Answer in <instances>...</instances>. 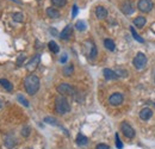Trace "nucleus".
Instances as JSON below:
<instances>
[{
    "mask_svg": "<svg viewBox=\"0 0 155 149\" xmlns=\"http://www.w3.org/2000/svg\"><path fill=\"white\" fill-rule=\"evenodd\" d=\"M39 85H41V81H39V78L37 75L29 74L24 79L25 91H26V93L30 94V95H35V94L38 92Z\"/></svg>",
    "mask_w": 155,
    "mask_h": 149,
    "instance_id": "obj_1",
    "label": "nucleus"
},
{
    "mask_svg": "<svg viewBox=\"0 0 155 149\" xmlns=\"http://www.w3.org/2000/svg\"><path fill=\"white\" fill-rule=\"evenodd\" d=\"M55 111L58 114H66L71 111V105L68 103V100L66 99V97L63 95H58L55 98Z\"/></svg>",
    "mask_w": 155,
    "mask_h": 149,
    "instance_id": "obj_2",
    "label": "nucleus"
},
{
    "mask_svg": "<svg viewBox=\"0 0 155 149\" xmlns=\"http://www.w3.org/2000/svg\"><path fill=\"white\" fill-rule=\"evenodd\" d=\"M133 65L137 71H141L146 67L147 65V56L144 55L143 53H137V55L134 57L133 60Z\"/></svg>",
    "mask_w": 155,
    "mask_h": 149,
    "instance_id": "obj_3",
    "label": "nucleus"
},
{
    "mask_svg": "<svg viewBox=\"0 0 155 149\" xmlns=\"http://www.w3.org/2000/svg\"><path fill=\"white\" fill-rule=\"evenodd\" d=\"M56 91L58 92L60 95H63V97H67V95H74V87L71 86L69 84H60L58 87H56Z\"/></svg>",
    "mask_w": 155,
    "mask_h": 149,
    "instance_id": "obj_4",
    "label": "nucleus"
},
{
    "mask_svg": "<svg viewBox=\"0 0 155 149\" xmlns=\"http://www.w3.org/2000/svg\"><path fill=\"white\" fill-rule=\"evenodd\" d=\"M153 6H154V4L152 0H138L137 1V8L143 13L150 12L153 10Z\"/></svg>",
    "mask_w": 155,
    "mask_h": 149,
    "instance_id": "obj_5",
    "label": "nucleus"
},
{
    "mask_svg": "<svg viewBox=\"0 0 155 149\" xmlns=\"http://www.w3.org/2000/svg\"><path fill=\"white\" fill-rule=\"evenodd\" d=\"M120 130L123 132V135L128 138H134L135 137V130L128 122H123L120 124Z\"/></svg>",
    "mask_w": 155,
    "mask_h": 149,
    "instance_id": "obj_6",
    "label": "nucleus"
},
{
    "mask_svg": "<svg viewBox=\"0 0 155 149\" xmlns=\"http://www.w3.org/2000/svg\"><path fill=\"white\" fill-rule=\"evenodd\" d=\"M39 62H41V55L39 54H36L35 56L31 57V60L29 61V63H26V71L28 72H34L37 67H38Z\"/></svg>",
    "mask_w": 155,
    "mask_h": 149,
    "instance_id": "obj_7",
    "label": "nucleus"
},
{
    "mask_svg": "<svg viewBox=\"0 0 155 149\" xmlns=\"http://www.w3.org/2000/svg\"><path fill=\"white\" fill-rule=\"evenodd\" d=\"M120 11L125 15V16H129L131 13H134V6H133V2L130 0H125L120 4Z\"/></svg>",
    "mask_w": 155,
    "mask_h": 149,
    "instance_id": "obj_8",
    "label": "nucleus"
},
{
    "mask_svg": "<svg viewBox=\"0 0 155 149\" xmlns=\"http://www.w3.org/2000/svg\"><path fill=\"white\" fill-rule=\"evenodd\" d=\"M109 103H110V105H112V106H118V105H120V104L123 103V95L120 93L111 94L110 98H109Z\"/></svg>",
    "mask_w": 155,
    "mask_h": 149,
    "instance_id": "obj_9",
    "label": "nucleus"
},
{
    "mask_svg": "<svg viewBox=\"0 0 155 149\" xmlns=\"http://www.w3.org/2000/svg\"><path fill=\"white\" fill-rule=\"evenodd\" d=\"M4 143H5V146L8 149H13L17 146V140H16V137H15L13 135H7V136L5 137Z\"/></svg>",
    "mask_w": 155,
    "mask_h": 149,
    "instance_id": "obj_10",
    "label": "nucleus"
},
{
    "mask_svg": "<svg viewBox=\"0 0 155 149\" xmlns=\"http://www.w3.org/2000/svg\"><path fill=\"white\" fill-rule=\"evenodd\" d=\"M73 35V26L72 25H67L60 34V38L61 39H69L71 36Z\"/></svg>",
    "mask_w": 155,
    "mask_h": 149,
    "instance_id": "obj_11",
    "label": "nucleus"
},
{
    "mask_svg": "<svg viewBox=\"0 0 155 149\" xmlns=\"http://www.w3.org/2000/svg\"><path fill=\"white\" fill-rule=\"evenodd\" d=\"M103 75L106 80H116V79H118V74L110 68H104L103 69Z\"/></svg>",
    "mask_w": 155,
    "mask_h": 149,
    "instance_id": "obj_12",
    "label": "nucleus"
},
{
    "mask_svg": "<svg viewBox=\"0 0 155 149\" xmlns=\"http://www.w3.org/2000/svg\"><path fill=\"white\" fill-rule=\"evenodd\" d=\"M96 16L99 20H103L107 17V10L104 6H97L96 7Z\"/></svg>",
    "mask_w": 155,
    "mask_h": 149,
    "instance_id": "obj_13",
    "label": "nucleus"
},
{
    "mask_svg": "<svg viewBox=\"0 0 155 149\" xmlns=\"http://www.w3.org/2000/svg\"><path fill=\"white\" fill-rule=\"evenodd\" d=\"M152 116H153V111L149 108H144V109H142L140 111V118L143 119V121H148Z\"/></svg>",
    "mask_w": 155,
    "mask_h": 149,
    "instance_id": "obj_14",
    "label": "nucleus"
},
{
    "mask_svg": "<svg viewBox=\"0 0 155 149\" xmlns=\"http://www.w3.org/2000/svg\"><path fill=\"white\" fill-rule=\"evenodd\" d=\"M47 16H48L49 18L56 19V18H58L61 15H60V11L56 10V8H54V7H48V8H47Z\"/></svg>",
    "mask_w": 155,
    "mask_h": 149,
    "instance_id": "obj_15",
    "label": "nucleus"
},
{
    "mask_svg": "<svg viewBox=\"0 0 155 149\" xmlns=\"http://www.w3.org/2000/svg\"><path fill=\"white\" fill-rule=\"evenodd\" d=\"M0 85H1L7 92H12V91H13V85H12V82H10L7 79H0Z\"/></svg>",
    "mask_w": 155,
    "mask_h": 149,
    "instance_id": "obj_16",
    "label": "nucleus"
},
{
    "mask_svg": "<svg viewBox=\"0 0 155 149\" xmlns=\"http://www.w3.org/2000/svg\"><path fill=\"white\" fill-rule=\"evenodd\" d=\"M77 144L78 146H80V147H84V146H86L87 143H88V138L85 136V135H82V134H79L77 136Z\"/></svg>",
    "mask_w": 155,
    "mask_h": 149,
    "instance_id": "obj_17",
    "label": "nucleus"
},
{
    "mask_svg": "<svg viewBox=\"0 0 155 149\" xmlns=\"http://www.w3.org/2000/svg\"><path fill=\"white\" fill-rule=\"evenodd\" d=\"M134 25H135L136 28H138V29H141V28H143L144 25H146V23H147V19L144 18V17H142V16H140V17H136L134 19Z\"/></svg>",
    "mask_w": 155,
    "mask_h": 149,
    "instance_id": "obj_18",
    "label": "nucleus"
},
{
    "mask_svg": "<svg viewBox=\"0 0 155 149\" xmlns=\"http://www.w3.org/2000/svg\"><path fill=\"white\" fill-rule=\"evenodd\" d=\"M104 47L110 51H114L116 49V44L111 38H105L104 39Z\"/></svg>",
    "mask_w": 155,
    "mask_h": 149,
    "instance_id": "obj_19",
    "label": "nucleus"
},
{
    "mask_svg": "<svg viewBox=\"0 0 155 149\" xmlns=\"http://www.w3.org/2000/svg\"><path fill=\"white\" fill-rule=\"evenodd\" d=\"M44 123H47V124H50V125H54V127H60V124H58V119L56 118H54V117H50V116H47V117H44Z\"/></svg>",
    "mask_w": 155,
    "mask_h": 149,
    "instance_id": "obj_20",
    "label": "nucleus"
},
{
    "mask_svg": "<svg viewBox=\"0 0 155 149\" xmlns=\"http://www.w3.org/2000/svg\"><path fill=\"white\" fill-rule=\"evenodd\" d=\"M73 72H74V66L73 65H67V66H64L63 67V71H62V73L64 76H71V75L73 74Z\"/></svg>",
    "mask_w": 155,
    "mask_h": 149,
    "instance_id": "obj_21",
    "label": "nucleus"
},
{
    "mask_svg": "<svg viewBox=\"0 0 155 149\" xmlns=\"http://www.w3.org/2000/svg\"><path fill=\"white\" fill-rule=\"evenodd\" d=\"M48 47H49L50 51L54 53V54H58V51H60V47H58V44L56 43V42H54V41H50V42L48 43Z\"/></svg>",
    "mask_w": 155,
    "mask_h": 149,
    "instance_id": "obj_22",
    "label": "nucleus"
},
{
    "mask_svg": "<svg viewBox=\"0 0 155 149\" xmlns=\"http://www.w3.org/2000/svg\"><path fill=\"white\" fill-rule=\"evenodd\" d=\"M130 32H131V35H133V37H134V39H135V41L140 42V43H144V39H143V38L141 37V36H140V35L136 32L135 28H134V26H131V28H130Z\"/></svg>",
    "mask_w": 155,
    "mask_h": 149,
    "instance_id": "obj_23",
    "label": "nucleus"
},
{
    "mask_svg": "<svg viewBox=\"0 0 155 149\" xmlns=\"http://www.w3.org/2000/svg\"><path fill=\"white\" fill-rule=\"evenodd\" d=\"M12 19L16 22V23H21L24 20V15L21 12H15L12 15Z\"/></svg>",
    "mask_w": 155,
    "mask_h": 149,
    "instance_id": "obj_24",
    "label": "nucleus"
},
{
    "mask_svg": "<svg viewBox=\"0 0 155 149\" xmlns=\"http://www.w3.org/2000/svg\"><path fill=\"white\" fill-rule=\"evenodd\" d=\"M75 28L79 31H85L86 30V23L84 20H78L75 23Z\"/></svg>",
    "mask_w": 155,
    "mask_h": 149,
    "instance_id": "obj_25",
    "label": "nucleus"
},
{
    "mask_svg": "<svg viewBox=\"0 0 155 149\" xmlns=\"http://www.w3.org/2000/svg\"><path fill=\"white\" fill-rule=\"evenodd\" d=\"M51 4L56 7H63L66 4H67V0H50Z\"/></svg>",
    "mask_w": 155,
    "mask_h": 149,
    "instance_id": "obj_26",
    "label": "nucleus"
},
{
    "mask_svg": "<svg viewBox=\"0 0 155 149\" xmlns=\"http://www.w3.org/2000/svg\"><path fill=\"white\" fill-rule=\"evenodd\" d=\"M98 51H97V48H96V45L93 44V43H91V50H90V58H96V56H97Z\"/></svg>",
    "mask_w": 155,
    "mask_h": 149,
    "instance_id": "obj_27",
    "label": "nucleus"
},
{
    "mask_svg": "<svg viewBox=\"0 0 155 149\" xmlns=\"http://www.w3.org/2000/svg\"><path fill=\"white\" fill-rule=\"evenodd\" d=\"M17 99L19 100V103L21 104V105H24V106H26V108L29 106V101H28V100H26L21 94H18V95H17Z\"/></svg>",
    "mask_w": 155,
    "mask_h": 149,
    "instance_id": "obj_28",
    "label": "nucleus"
},
{
    "mask_svg": "<svg viewBox=\"0 0 155 149\" xmlns=\"http://www.w3.org/2000/svg\"><path fill=\"white\" fill-rule=\"evenodd\" d=\"M30 127H28V125H25V127H23V129H21V135L24 136V137H28L29 135H30Z\"/></svg>",
    "mask_w": 155,
    "mask_h": 149,
    "instance_id": "obj_29",
    "label": "nucleus"
},
{
    "mask_svg": "<svg viewBox=\"0 0 155 149\" xmlns=\"http://www.w3.org/2000/svg\"><path fill=\"white\" fill-rule=\"evenodd\" d=\"M25 58H26V56L24 55V54H20V55L18 56V58H17V61H16L17 66H21V65H23V62L25 61Z\"/></svg>",
    "mask_w": 155,
    "mask_h": 149,
    "instance_id": "obj_30",
    "label": "nucleus"
},
{
    "mask_svg": "<svg viewBox=\"0 0 155 149\" xmlns=\"http://www.w3.org/2000/svg\"><path fill=\"white\" fill-rule=\"evenodd\" d=\"M116 147H117V149L123 148V143H122V141L119 140V135H118V134H116Z\"/></svg>",
    "mask_w": 155,
    "mask_h": 149,
    "instance_id": "obj_31",
    "label": "nucleus"
},
{
    "mask_svg": "<svg viewBox=\"0 0 155 149\" xmlns=\"http://www.w3.org/2000/svg\"><path fill=\"white\" fill-rule=\"evenodd\" d=\"M96 149H110V147L107 146V144H105V143H99Z\"/></svg>",
    "mask_w": 155,
    "mask_h": 149,
    "instance_id": "obj_32",
    "label": "nucleus"
},
{
    "mask_svg": "<svg viewBox=\"0 0 155 149\" xmlns=\"http://www.w3.org/2000/svg\"><path fill=\"white\" fill-rule=\"evenodd\" d=\"M78 11H79L78 6H77V5H74V6H73V10H72V17H73V18H74V17H77Z\"/></svg>",
    "mask_w": 155,
    "mask_h": 149,
    "instance_id": "obj_33",
    "label": "nucleus"
},
{
    "mask_svg": "<svg viewBox=\"0 0 155 149\" xmlns=\"http://www.w3.org/2000/svg\"><path fill=\"white\" fill-rule=\"evenodd\" d=\"M117 74H118V76L119 75H122V76H127V71H123V69H117V72H116Z\"/></svg>",
    "mask_w": 155,
    "mask_h": 149,
    "instance_id": "obj_34",
    "label": "nucleus"
},
{
    "mask_svg": "<svg viewBox=\"0 0 155 149\" xmlns=\"http://www.w3.org/2000/svg\"><path fill=\"white\" fill-rule=\"evenodd\" d=\"M67 58H68L67 54H63V55L61 56V58H60V62H61V63H66V62H67Z\"/></svg>",
    "mask_w": 155,
    "mask_h": 149,
    "instance_id": "obj_35",
    "label": "nucleus"
},
{
    "mask_svg": "<svg viewBox=\"0 0 155 149\" xmlns=\"http://www.w3.org/2000/svg\"><path fill=\"white\" fill-rule=\"evenodd\" d=\"M50 32H53V34H54V36H56V35H58V31H56L55 29H50Z\"/></svg>",
    "mask_w": 155,
    "mask_h": 149,
    "instance_id": "obj_36",
    "label": "nucleus"
},
{
    "mask_svg": "<svg viewBox=\"0 0 155 149\" xmlns=\"http://www.w3.org/2000/svg\"><path fill=\"white\" fill-rule=\"evenodd\" d=\"M12 1H15V2H17V4H21V1H20V0H12Z\"/></svg>",
    "mask_w": 155,
    "mask_h": 149,
    "instance_id": "obj_37",
    "label": "nucleus"
},
{
    "mask_svg": "<svg viewBox=\"0 0 155 149\" xmlns=\"http://www.w3.org/2000/svg\"><path fill=\"white\" fill-rule=\"evenodd\" d=\"M1 108H2V103L0 101V110H1Z\"/></svg>",
    "mask_w": 155,
    "mask_h": 149,
    "instance_id": "obj_38",
    "label": "nucleus"
},
{
    "mask_svg": "<svg viewBox=\"0 0 155 149\" xmlns=\"http://www.w3.org/2000/svg\"><path fill=\"white\" fill-rule=\"evenodd\" d=\"M25 149H32V148H25Z\"/></svg>",
    "mask_w": 155,
    "mask_h": 149,
    "instance_id": "obj_39",
    "label": "nucleus"
}]
</instances>
